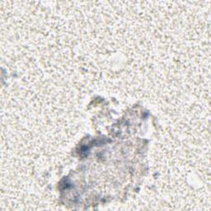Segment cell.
I'll list each match as a JSON object with an SVG mask.
<instances>
[{"instance_id":"cell-1","label":"cell","mask_w":211,"mask_h":211,"mask_svg":"<svg viewBox=\"0 0 211 211\" xmlns=\"http://www.w3.org/2000/svg\"><path fill=\"white\" fill-rule=\"evenodd\" d=\"M70 186V183H69V181H68L67 179H64V181H62V182H61V185H60V187L61 188H64V189H65V188H68Z\"/></svg>"}]
</instances>
